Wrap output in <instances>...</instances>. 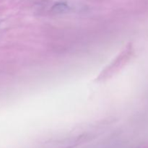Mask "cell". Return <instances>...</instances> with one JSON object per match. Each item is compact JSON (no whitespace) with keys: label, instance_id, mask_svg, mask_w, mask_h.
<instances>
[{"label":"cell","instance_id":"cell-1","mask_svg":"<svg viewBox=\"0 0 148 148\" xmlns=\"http://www.w3.org/2000/svg\"><path fill=\"white\" fill-rule=\"evenodd\" d=\"M67 7H66V4H57L56 5H54V7H53V11L56 12H62L64 10H66Z\"/></svg>","mask_w":148,"mask_h":148}]
</instances>
